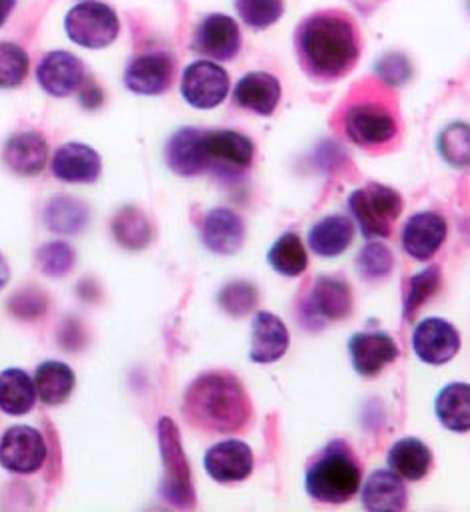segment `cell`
Here are the masks:
<instances>
[{"label":"cell","mask_w":470,"mask_h":512,"mask_svg":"<svg viewBox=\"0 0 470 512\" xmlns=\"http://www.w3.org/2000/svg\"><path fill=\"white\" fill-rule=\"evenodd\" d=\"M37 83L51 97H69L85 83L83 61L67 51H51L37 67Z\"/></svg>","instance_id":"cell-13"},{"label":"cell","mask_w":470,"mask_h":512,"mask_svg":"<svg viewBox=\"0 0 470 512\" xmlns=\"http://www.w3.org/2000/svg\"><path fill=\"white\" fill-rule=\"evenodd\" d=\"M270 266L286 276V278H298L308 270V253L298 233H284L270 249L268 253Z\"/></svg>","instance_id":"cell-31"},{"label":"cell","mask_w":470,"mask_h":512,"mask_svg":"<svg viewBox=\"0 0 470 512\" xmlns=\"http://www.w3.org/2000/svg\"><path fill=\"white\" fill-rule=\"evenodd\" d=\"M229 93V75L213 61H195L181 75V95L195 109H213Z\"/></svg>","instance_id":"cell-8"},{"label":"cell","mask_w":470,"mask_h":512,"mask_svg":"<svg viewBox=\"0 0 470 512\" xmlns=\"http://www.w3.org/2000/svg\"><path fill=\"white\" fill-rule=\"evenodd\" d=\"M53 173L65 183H93L99 179L101 155L85 143H65L53 157Z\"/></svg>","instance_id":"cell-21"},{"label":"cell","mask_w":470,"mask_h":512,"mask_svg":"<svg viewBox=\"0 0 470 512\" xmlns=\"http://www.w3.org/2000/svg\"><path fill=\"white\" fill-rule=\"evenodd\" d=\"M203 464L215 482H242L254 470V452L242 440H223L207 450Z\"/></svg>","instance_id":"cell-15"},{"label":"cell","mask_w":470,"mask_h":512,"mask_svg":"<svg viewBox=\"0 0 470 512\" xmlns=\"http://www.w3.org/2000/svg\"><path fill=\"white\" fill-rule=\"evenodd\" d=\"M288 346L290 332L286 324L270 312H260L252 324L250 358L258 364H272L288 352Z\"/></svg>","instance_id":"cell-24"},{"label":"cell","mask_w":470,"mask_h":512,"mask_svg":"<svg viewBox=\"0 0 470 512\" xmlns=\"http://www.w3.org/2000/svg\"><path fill=\"white\" fill-rule=\"evenodd\" d=\"M296 51L308 77L322 83L338 81L360 59L356 27L342 13H314L296 31Z\"/></svg>","instance_id":"cell-1"},{"label":"cell","mask_w":470,"mask_h":512,"mask_svg":"<svg viewBox=\"0 0 470 512\" xmlns=\"http://www.w3.org/2000/svg\"><path fill=\"white\" fill-rule=\"evenodd\" d=\"M11 312L23 320H35L49 310V300L35 290H23L11 300Z\"/></svg>","instance_id":"cell-41"},{"label":"cell","mask_w":470,"mask_h":512,"mask_svg":"<svg viewBox=\"0 0 470 512\" xmlns=\"http://www.w3.org/2000/svg\"><path fill=\"white\" fill-rule=\"evenodd\" d=\"M348 207L362 235L378 239L392 233V225L402 213V197L388 185L368 183L350 195Z\"/></svg>","instance_id":"cell-4"},{"label":"cell","mask_w":470,"mask_h":512,"mask_svg":"<svg viewBox=\"0 0 470 512\" xmlns=\"http://www.w3.org/2000/svg\"><path fill=\"white\" fill-rule=\"evenodd\" d=\"M9 278H11V270H9V264H7V260L3 258V253H0V290H3V288L7 286Z\"/></svg>","instance_id":"cell-44"},{"label":"cell","mask_w":470,"mask_h":512,"mask_svg":"<svg viewBox=\"0 0 470 512\" xmlns=\"http://www.w3.org/2000/svg\"><path fill=\"white\" fill-rule=\"evenodd\" d=\"M47 460L45 436L31 426H13L0 438V464L9 472L33 474Z\"/></svg>","instance_id":"cell-9"},{"label":"cell","mask_w":470,"mask_h":512,"mask_svg":"<svg viewBox=\"0 0 470 512\" xmlns=\"http://www.w3.org/2000/svg\"><path fill=\"white\" fill-rule=\"evenodd\" d=\"M159 446L165 464V480H163V494L179 506L193 504V488L189 476V464L185 460L177 426L171 418H161L159 426Z\"/></svg>","instance_id":"cell-6"},{"label":"cell","mask_w":470,"mask_h":512,"mask_svg":"<svg viewBox=\"0 0 470 512\" xmlns=\"http://www.w3.org/2000/svg\"><path fill=\"white\" fill-rule=\"evenodd\" d=\"M193 49L213 61H231L242 49L238 23L227 15H207L195 29Z\"/></svg>","instance_id":"cell-11"},{"label":"cell","mask_w":470,"mask_h":512,"mask_svg":"<svg viewBox=\"0 0 470 512\" xmlns=\"http://www.w3.org/2000/svg\"><path fill=\"white\" fill-rule=\"evenodd\" d=\"M115 239L127 249L147 247L151 241V223L137 207H123L111 223Z\"/></svg>","instance_id":"cell-33"},{"label":"cell","mask_w":470,"mask_h":512,"mask_svg":"<svg viewBox=\"0 0 470 512\" xmlns=\"http://www.w3.org/2000/svg\"><path fill=\"white\" fill-rule=\"evenodd\" d=\"M45 221L57 233L75 235V233H79L87 227L89 209L83 201H79L75 197L61 195V197H55L47 203Z\"/></svg>","instance_id":"cell-32"},{"label":"cell","mask_w":470,"mask_h":512,"mask_svg":"<svg viewBox=\"0 0 470 512\" xmlns=\"http://www.w3.org/2000/svg\"><path fill=\"white\" fill-rule=\"evenodd\" d=\"M356 268L366 282H380L388 278L394 268L392 251L384 243H368L358 253Z\"/></svg>","instance_id":"cell-38"},{"label":"cell","mask_w":470,"mask_h":512,"mask_svg":"<svg viewBox=\"0 0 470 512\" xmlns=\"http://www.w3.org/2000/svg\"><path fill=\"white\" fill-rule=\"evenodd\" d=\"M17 7V0H0V27H3Z\"/></svg>","instance_id":"cell-43"},{"label":"cell","mask_w":470,"mask_h":512,"mask_svg":"<svg viewBox=\"0 0 470 512\" xmlns=\"http://www.w3.org/2000/svg\"><path fill=\"white\" fill-rule=\"evenodd\" d=\"M282 99L280 81L264 71L244 75L233 89V101L256 115H272Z\"/></svg>","instance_id":"cell-22"},{"label":"cell","mask_w":470,"mask_h":512,"mask_svg":"<svg viewBox=\"0 0 470 512\" xmlns=\"http://www.w3.org/2000/svg\"><path fill=\"white\" fill-rule=\"evenodd\" d=\"M408 502V492L402 478L392 470H376L362 488V504L372 512L402 510Z\"/></svg>","instance_id":"cell-25"},{"label":"cell","mask_w":470,"mask_h":512,"mask_svg":"<svg viewBox=\"0 0 470 512\" xmlns=\"http://www.w3.org/2000/svg\"><path fill=\"white\" fill-rule=\"evenodd\" d=\"M201 143L207 169L242 171L254 161L256 147L252 139L238 131H203Z\"/></svg>","instance_id":"cell-10"},{"label":"cell","mask_w":470,"mask_h":512,"mask_svg":"<svg viewBox=\"0 0 470 512\" xmlns=\"http://www.w3.org/2000/svg\"><path fill=\"white\" fill-rule=\"evenodd\" d=\"M75 249L69 243L53 241L39 249L37 253V264L43 274L51 278L67 276L75 266Z\"/></svg>","instance_id":"cell-39"},{"label":"cell","mask_w":470,"mask_h":512,"mask_svg":"<svg viewBox=\"0 0 470 512\" xmlns=\"http://www.w3.org/2000/svg\"><path fill=\"white\" fill-rule=\"evenodd\" d=\"M348 350L354 370L364 378L378 376L400 356L394 338L386 332H358L350 338Z\"/></svg>","instance_id":"cell-16"},{"label":"cell","mask_w":470,"mask_h":512,"mask_svg":"<svg viewBox=\"0 0 470 512\" xmlns=\"http://www.w3.org/2000/svg\"><path fill=\"white\" fill-rule=\"evenodd\" d=\"M440 288V268L430 266L424 272L416 274L408 280V288L404 294V308L402 316L404 320H414L416 312L438 292Z\"/></svg>","instance_id":"cell-35"},{"label":"cell","mask_w":470,"mask_h":512,"mask_svg":"<svg viewBox=\"0 0 470 512\" xmlns=\"http://www.w3.org/2000/svg\"><path fill=\"white\" fill-rule=\"evenodd\" d=\"M362 468L354 450L344 440L330 442L308 466L306 490L326 504H344L360 488Z\"/></svg>","instance_id":"cell-3"},{"label":"cell","mask_w":470,"mask_h":512,"mask_svg":"<svg viewBox=\"0 0 470 512\" xmlns=\"http://www.w3.org/2000/svg\"><path fill=\"white\" fill-rule=\"evenodd\" d=\"M438 151L454 169L470 167V125L452 123L438 135Z\"/></svg>","instance_id":"cell-34"},{"label":"cell","mask_w":470,"mask_h":512,"mask_svg":"<svg viewBox=\"0 0 470 512\" xmlns=\"http://www.w3.org/2000/svg\"><path fill=\"white\" fill-rule=\"evenodd\" d=\"M3 161L17 175H39L49 161V143L37 131L15 133L5 145Z\"/></svg>","instance_id":"cell-20"},{"label":"cell","mask_w":470,"mask_h":512,"mask_svg":"<svg viewBox=\"0 0 470 512\" xmlns=\"http://www.w3.org/2000/svg\"><path fill=\"white\" fill-rule=\"evenodd\" d=\"M436 416L452 432H470V384L452 382L436 398Z\"/></svg>","instance_id":"cell-29"},{"label":"cell","mask_w":470,"mask_h":512,"mask_svg":"<svg viewBox=\"0 0 470 512\" xmlns=\"http://www.w3.org/2000/svg\"><path fill=\"white\" fill-rule=\"evenodd\" d=\"M31 59L21 45L0 43V89H17L29 75Z\"/></svg>","instance_id":"cell-36"},{"label":"cell","mask_w":470,"mask_h":512,"mask_svg":"<svg viewBox=\"0 0 470 512\" xmlns=\"http://www.w3.org/2000/svg\"><path fill=\"white\" fill-rule=\"evenodd\" d=\"M352 290L348 282L332 276H322L314 282L306 310L310 316L326 322H340L352 314Z\"/></svg>","instance_id":"cell-18"},{"label":"cell","mask_w":470,"mask_h":512,"mask_svg":"<svg viewBox=\"0 0 470 512\" xmlns=\"http://www.w3.org/2000/svg\"><path fill=\"white\" fill-rule=\"evenodd\" d=\"M183 412L197 428L211 432H235L248 424L252 404L238 378L209 372L199 376L187 388Z\"/></svg>","instance_id":"cell-2"},{"label":"cell","mask_w":470,"mask_h":512,"mask_svg":"<svg viewBox=\"0 0 470 512\" xmlns=\"http://www.w3.org/2000/svg\"><path fill=\"white\" fill-rule=\"evenodd\" d=\"M219 306L235 316H246L258 306V290L250 282H231L219 294Z\"/></svg>","instance_id":"cell-40"},{"label":"cell","mask_w":470,"mask_h":512,"mask_svg":"<svg viewBox=\"0 0 470 512\" xmlns=\"http://www.w3.org/2000/svg\"><path fill=\"white\" fill-rule=\"evenodd\" d=\"M37 388L27 372L21 368H7L0 372V410L11 416H23L35 408Z\"/></svg>","instance_id":"cell-28"},{"label":"cell","mask_w":470,"mask_h":512,"mask_svg":"<svg viewBox=\"0 0 470 512\" xmlns=\"http://www.w3.org/2000/svg\"><path fill=\"white\" fill-rule=\"evenodd\" d=\"M201 137L203 131L195 127H183L171 135L165 147V161L173 173L195 177L207 171Z\"/></svg>","instance_id":"cell-23"},{"label":"cell","mask_w":470,"mask_h":512,"mask_svg":"<svg viewBox=\"0 0 470 512\" xmlns=\"http://www.w3.org/2000/svg\"><path fill=\"white\" fill-rule=\"evenodd\" d=\"M468 9H470V0H468Z\"/></svg>","instance_id":"cell-45"},{"label":"cell","mask_w":470,"mask_h":512,"mask_svg":"<svg viewBox=\"0 0 470 512\" xmlns=\"http://www.w3.org/2000/svg\"><path fill=\"white\" fill-rule=\"evenodd\" d=\"M378 73L384 77V81L392 85H400L410 77V67L402 55H388L380 61Z\"/></svg>","instance_id":"cell-42"},{"label":"cell","mask_w":470,"mask_h":512,"mask_svg":"<svg viewBox=\"0 0 470 512\" xmlns=\"http://www.w3.org/2000/svg\"><path fill=\"white\" fill-rule=\"evenodd\" d=\"M354 241V223L346 215H328L308 233L310 249L320 258H338Z\"/></svg>","instance_id":"cell-26"},{"label":"cell","mask_w":470,"mask_h":512,"mask_svg":"<svg viewBox=\"0 0 470 512\" xmlns=\"http://www.w3.org/2000/svg\"><path fill=\"white\" fill-rule=\"evenodd\" d=\"M35 388L43 404H63L75 388V372L63 362H43L35 374Z\"/></svg>","instance_id":"cell-30"},{"label":"cell","mask_w":470,"mask_h":512,"mask_svg":"<svg viewBox=\"0 0 470 512\" xmlns=\"http://www.w3.org/2000/svg\"><path fill=\"white\" fill-rule=\"evenodd\" d=\"M121 23L117 13L95 0L75 5L65 17L67 37L83 49H105L119 37Z\"/></svg>","instance_id":"cell-5"},{"label":"cell","mask_w":470,"mask_h":512,"mask_svg":"<svg viewBox=\"0 0 470 512\" xmlns=\"http://www.w3.org/2000/svg\"><path fill=\"white\" fill-rule=\"evenodd\" d=\"M201 237L209 251L219 255H231L235 251H240V247L244 245V237H246L244 219L235 211L225 207L211 209L203 219Z\"/></svg>","instance_id":"cell-19"},{"label":"cell","mask_w":470,"mask_h":512,"mask_svg":"<svg viewBox=\"0 0 470 512\" xmlns=\"http://www.w3.org/2000/svg\"><path fill=\"white\" fill-rule=\"evenodd\" d=\"M388 468L404 480H422L432 466L430 448L418 438H402L392 444L386 456Z\"/></svg>","instance_id":"cell-27"},{"label":"cell","mask_w":470,"mask_h":512,"mask_svg":"<svg viewBox=\"0 0 470 512\" xmlns=\"http://www.w3.org/2000/svg\"><path fill=\"white\" fill-rule=\"evenodd\" d=\"M235 11L248 27L264 31L282 19L284 0H235Z\"/></svg>","instance_id":"cell-37"},{"label":"cell","mask_w":470,"mask_h":512,"mask_svg":"<svg viewBox=\"0 0 470 512\" xmlns=\"http://www.w3.org/2000/svg\"><path fill=\"white\" fill-rule=\"evenodd\" d=\"M346 137L364 149L390 143L398 135L396 117L380 103H356L344 115Z\"/></svg>","instance_id":"cell-7"},{"label":"cell","mask_w":470,"mask_h":512,"mask_svg":"<svg viewBox=\"0 0 470 512\" xmlns=\"http://www.w3.org/2000/svg\"><path fill=\"white\" fill-rule=\"evenodd\" d=\"M412 348L422 362L442 366L458 354L460 334L442 318H426L414 328Z\"/></svg>","instance_id":"cell-12"},{"label":"cell","mask_w":470,"mask_h":512,"mask_svg":"<svg viewBox=\"0 0 470 512\" xmlns=\"http://www.w3.org/2000/svg\"><path fill=\"white\" fill-rule=\"evenodd\" d=\"M448 227L442 215L422 211L412 215L402 227V247L414 260H430L442 247Z\"/></svg>","instance_id":"cell-17"},{"label":"cell","mask_w":470,"mask_h":512,"mask_svg":"<svg viewBox=\"0 0 470 512\" xmlns=\"http://www.w3.org/2000/svg\"><path fill=\"white\" fill-rule=\"evenodd\" d=\"M175 61L165 51H149L135 57L125 71V85L137 95H161L173 81Z\"/></svg>","instance_id":"cell-14"}]
</instances>
